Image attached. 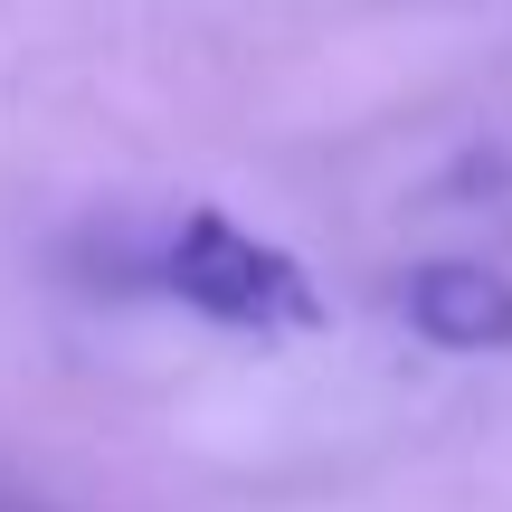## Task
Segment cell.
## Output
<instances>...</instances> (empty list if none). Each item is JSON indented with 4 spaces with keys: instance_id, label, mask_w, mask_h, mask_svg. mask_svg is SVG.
<instances>
[{
    "instance_id": "cell-2",
    "label": "cell",
    "mask_w": 512,
    "mask_h": 512,
    "mask_svg": "<svg viewBox=\"0 0 512 512\" xmlns=\"http://www.w3.org/2000/svg\"><path fill=\"white\" fill-rule=\"evenodd\" d=\"M399 313L437 351H512V275L475 256H427L399 275Z\"/></svg>"
},
{
    "instance_id": "cell-1",
    "label": "cell",
    "mask_w": 512,
    "mask_h": 512,
    "mask_svg": "<svg viewBox=\"0 0 512 512\" xmlns=\"http://www.w3.org/2000/svg\"><path fill=\"white\" fill-rule=\"evenodd\" d=\"M162 285L181 294L200 323L219 332H256V342H294V332H323V285L294 247L238 228L228 209H181L162 238Z\"/></svg>"
}]
</instances>
